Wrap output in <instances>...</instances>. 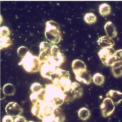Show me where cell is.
<instances>
[{
  "label": "cell",
  "mask_w": 122,
  "mask_h": 122,
  "mask_svg": "<svg viewBox=\"0 0 122 122\" xmlns=\"http://www.w3.org/2000/svg\"><path fill=\"white\" fill-rule=\"evenodd\" d=\"M51 56L47 61H42L40 71V74L43 77L51 80V76L58 68Z\"/></svg>",
  "instance_id": "obj_5"
},
{
  "label": "cell",
  "mask_w": 122,
  "mask_h": 122,
  "mask_svg": "<svg viewBox=\"0 0 122 122\" xmlns=\"http://www.w3.org/2000/svg\"><path fill=\"white\" fill-rule=\"evenodd\" d=\"M107 98L112 100L114 105H118L122 101V93L119 91L111 90L106 94Z\"/></svg>",
  "instance_id": "obj_12"
},
{
  "label": "cell",
  "mask_w": 122,
  "mask_h": 122,
  "mask_svg": "<svg viewBox=\"0 0 122 122\" xmlns=\"http://www.w3.org/2000/svg\"><path fill=\"white\" fill-rule=\"evenodd\" d=\"M0 41L1 50L3 48H6L12 45V42L9 37L0 38Z\"/></svg>",
  "instance_id": "obj_26"
},
{
  "label": "cell",
  "mask_w": 122,
  "mask_h": 122,
  "mask_svg": "<svg viewBox=\"0 0 122 122\" xmlns=\"http://www.w3.org/2000/svg\"><path fill=\"white\" fill-rule=\"evenodd\" d=\"M94 83L98 86H101L105 82L104 76L99 73L95 74L92 77Z\"/></svg>",
  "instance_id": "obj_23"
},
{
  "label": "cell",
  "mask_w": 122,
  "mask_h": 122,
  "mask_svg": "<svg viewBox=\"0 0 122 122\" xmlns=\"http://www.w3.org/2000/svg\"><path fill=\"white\" fill-rule=\"evenodd\" d=\"M115 51L113 47L102 48L98 53V55L102 62L106 59L111 56H114Z\"/></svg>",
  "instance_id": "obj_13"
},
{
  "label": "cell",
  "mask_w": 122,
  "mask_h": 122,
  "mask_svg": "<svg viewBox=\"0 0 122 122\" xmlns=\"http://www.w3.org/2000/svg\"><path fill=\"white\" fill-rule=\"evenodd\" d=\"M33 122V121H29V122Z\"/></svg>",
  "instance_id": "obj_35"
},
{
  "label": "cell",
  "mask_w": 122,
  "mask_h": 122,
  "mask_svg": "<svg viewBox=\"0 0 122 122\" xmlns=\"http://www.w3.org/2000/svg\"><path fill=\"white\" fill-rule=\"evenodd\" d=\"M100 108L103 117L106 118L114 112L115 110V105L111 99L107 97L101 103Z\"/></svg>",
  "instance_id": "obj_6"
},
{
  "label": "cell",
  "mask_w": 122,
  "mask_h": 122,
  "mask_svg": "<svg viewBox=\"0 0 122 122\" xmlns=\"http://www.w3.org/2000/svg\"><path fill=\"white\" fill-rule=\"evenodd\" d=\"M42 61L39 57L33 56L30 52L27 53L18 63L19 65L22 66L25 71L29 72H35L40 71Z\"/></svg>",
  "instance_id": "obj_3"
},
{
  "label": "cell",
  "mask_w": 122,
  "mask_h": 122,
  "mask_svg": "<svg viewBox=\"0 0 122 122\" xmlns=\"http://www.w3.org/2000/svg\"><path fill=\"white\" fill-rule=\"evenodd\" d=\"M53 114L56 118H57L59 119L60 122H64L65 120V117L62 110L58 107L56 106H55L54 112H53Z\"/></svg>",
  "instance_id": "obj_24"
},
{
  "label": "cell",
  "mask_w": 122,
  "mask_h": 122,
  "mask_svg": "<svg viewBox=\"0 0 122 122\" xmlns=\"http://www.w3.org/2000/svg\"><path fill=\"white\" fill-rule=\"evenodd\" d=\"M11 33L10 29L5 26H2L0 28V38L8 37Z\"/></svg>",
  "instance_id": "obj_27"
},
{
  "label": "cell",
  "mask_w": 122,
  "mask_h": 122,
  "mask_svg": "<svg viewBox=\"0 0 122 122\" xmlns=\"http://www.w3.org/2000/svg\"><path fill=\"white\" fill-rule=\"evenodd\" d=\"M78 116L83 121H86L90 117L91 112L87 108L82 107L79 110Z\"/></svg>",
  "instance_id": "obj_21"
},
{
  "label": "cell",
  "mask_w": 122,
  "mask_h": 122,
  "mask_svg": "<svg viewBox=\"0 0 122 122\" xmlns=\"http://www.w3.org/2000/svg\"><path fill=\"white\" fill-rule=\"evenodd\" d=\"M70 90L76 98L81 97L83 94V90L82 87L79 83L76 82H74L72 83Z\"/></svg>",
  "instance_id": "obj_19"
},
{
  "label": "cell",
  "mask_w": 122,
  "mask_h": 122,
  "mask_svg": "<svg viewBox=\"0 0 122 122\" xmlns=\"http://www.w3.org/2000/svg\"><path fill=\"white\" fill-rule=\"evenodd\" d=\"M14 122H27V121L24 117L19 116L14 119Z\"/></svg>",
  "instance_id": "obj_34"
},
{
  "label": "cell",
  "mask_w": 122,
  "mask_h": 122,
  "mask_svg": "<svg viewBox=\"0 0 122 122\" xmlns=\"http://www.w3.org/2000/svg\"><path fill=\"white\" fill-rule=\"evenodd\" d=\"M116 61H122V49L117 50L115 51L114 54Z\"/></svg>",
  "instance_id": "obj_32"
},
{
  "label": "cell",
  "mask_w": 122,
  "mask_h": 122,
  "mask_svg": "<svg viewBox=\"0 0 122 122\" xmlns=\"http://www.w3.org/2000/svg\"><path fill=\"white\" fill-rule=\"evenodd\" d=\"M13 117L10 115L5 116L2 120V122H14Z\"/></svg>",
  "instance_id": "obj_33"
},
{
  "label": "cell",
  "mask_w": 122,
  "mask_h": 122,
  "mask_svg": "<svg viewBox=\"0 0 122 122\" xmlns=\"http://www.w3.org/2000/svg\"><path fill=\"white\" fill-rule=\"evenodd\" d=\"M45 101L51 102L54 106L58 107L64 101V92L54 84L46 85Z\"/></svg>",
  "instance_id": "obj_1"
},
{
  "label": "cell",
  "mask_w": 122,
  "mask_h": 122,
  "mask_svg": "<svg viewBox=\"0 0 122 122\" xmlns=\"http://www.w3.org/2000/svg\"><path fill=\"white\" fill-rule=\"evenodd\" d=\"M29 51L28 49L24 46H22L20 47L17 50V53L18 56L21 57H24L26 55V53Z\"/></svg>",
  "instance_id": "obj_29"
},
{
  "label": "cell",
  "mask_w": 122,
  "mask_h": 122,
  "mask_svg": "<svg viewBox=\"0 0 122 122\" xmlns=\"http://www.w3.org/2000/svg\"><path fill=\"white\" fill-rule=\"evenodd\" d=\"M85 21L89 25L94 23L97 21V17L92 13H88L85 14L84 17Z\"/></svg>",
  "instance_id": "obj_25"
},
{
  "label": "cell",
  "mask_w": 122,
  "mask_h": 122,
  "mask_svg": "<svg viewBox=\"0 0 122 122\" xmlns=\"http://www.w3.org/2000/svg\"><path fill=\"white\" fill-rule=\"evenodd\" d=\"M104 29L106 31L107 36L111 38H114L117 35L116 29L112 22L108 21L104 26Z\"/></svg>",
  "instance_id": "obj_17"
},
{
  "label": "cell",
  "mask_w": 122,
  "mask_h": 122,
  "mask_svg": "<svg viewBox=\"0 0 122 122\" xmlns=\"http://www.w3.org/2000/svg\"><path fill=\"white\" fill-rule=\"evenodd\" d=\"M99 46L102 48L113 47L114 45V42L112 38L107 36H102L97 41Z\"/></svg>",
  "instance_id": "obj_15"
},
{
  "label": "cell",
  "mask_w": 122,
  "mask_h": 122,
  "mask_svg": "<svg viewBox=\"0 0 122 122\" xmlns=\"http://www.w3.org/2000/svg\"><path fill=\"white\" fill-rule=\"evenodd\" d=\"M52 46L50 43L47 42H41L40 45V55L39 58L42 61H47L51 55V48Z\"/></svg>",
  "instance_id": "obj_8"
},
{
  "label": "cell",
  "mask_w": 122,
  "mask_h": 122,
  "mask_svg": "<svg viewBox=\"0 0 122 122\" xmlns=\"http://www.w3.org/2000/svg\"><path fill=\"white\" fill-rule=\"evenodd\" d=\"M56 106L51 102L40 101L32 106L31 112L34 116L42 120L45 117L51 115Z\"/></svg>",
  "instance_id": "obj_2"
},
{
  "label": "cell",
  "mask_w": 122,
  "mask_h": 122,
  "mask_svg": "<svg viewBox=\"0 0 122 122\" xmlns=\"http://www.w3.org/2000/svg\"><path fill=\"white\" fill-rule=\"evenodd\" d=\"M42 120V122H60L59 119L55 116L53 112L51 115L45 117Z\"/></svg>",
  "instance_id": "obj_30"
},
{
  "label": "cell",
  "mask_w": 122,
  "mask_h": 122,
  "mask_svg": "<svg viewBox=\"0 0 122 122\" xmlns=\"http://www.w3.org/2000/svg\"><path fill=\"white\" fill-rule=\"evenodd\" d=\"M51 55L57 66H60L64 62L65 57L63 54L60 51L58 46L56 45L52 46Z\"/></svg>",
  "instance_id": "obj_10"
},
{
  "label": "cell",
  "mask_w": 122,
  "mask_h": 122,
  "mask_svg": "<svg viewBox=\"0 0 122 122\" xmlns=\"http://www.w3.org/2000/svg\"><path fill=\"white\" fill-rule=\"evenodd\" d=\"M116 61H117L115 58V56L114 55V56H111L110 57H109L107 58L103 62V63L106 65L111 66Z\"/></svg>",
  "instance_id": "obj_31"
},
{
  "label": "cell",
  "mask_w": 122,
  "mask_h": 122,
  "mask_svg": "<svg viewBox=\"0 0 122 122\" xmlns=\"http://www.w3.org/2000/svg\"><path fill=\"white\" fill-rule=\"evenodd\" d=\"M45 36L46 38L52 43H59L61 39V36L58 24L53 20L46 22Z\"/></svg>",
  "instance_id": "obj_4"
},
{
  "label": "cell",
  "mask_w": 122,
  "mask_h": 122,
  "mask_svg": "<svg viewBox=\"0 0 122 122\" xmlns=\"http://www.w3.org/2000/svg\"><path fill=\"white\" fill-rule=\"evenodd\" d=\"M111 10L110 6L106 3L101 5L99 7V12L103 16L109 15L111 13Z\"/></svg>",
  "instance_id": "obj_20"
},
{
  "label": "cell",
  "mask_w": 122,
  "mask_h": 122,
  "mask_svg": "<svg viewBox=\"0 0 122 122\" xmlns=\"http://www.w3.org/2000/svg\"><path fill=\"white\" fill-rule=\"evenodd\" d=\"M45 88H42L38 92L36 93H32L30 95V99L33 104H36L40 101H45Z\"/></svg>",
  "instance_id": "obj_16"
},
{
  "label": "cell",
  "mask_w": 122,
  "mask_h": 122,
  "mask_svg": "<svg viewBox=\"0 0 122 122\" xmlns=\"http://www.w3.org/2000/svg\"><path fill=\"white\" fill-rule=\"evenodd\" d=\"M52 81L53 84L62 90L64 92L68 91L71 89L72 83L69 77L66 76H62L60 79H55Z\"/></svg>",
  "instance_id": "obj_7"
},
{
  "label": "cell",
  "mask_w": 122,
  "mask_h": 122,
  "mask_svg": "<svg viewBox=\"0 0 122 122\" xmlns=\"http://www.w3.org/2000/svg\"><path fill=\"white\" fill-rule=\"evenodd\" d=\"M75 75L76 79L79 82L87 85L91 83L92 76L86 69Z\"/></svg>",
  "instance_id": "obj_11"
},
{
  "label": "cell",
  "mask_w": 122,
  "mask_h": 122,
  "mask_svg": "<svg viewBox=\"0 0 122 122\" xmlns=\"http://www.w3.org/2000/svg\"><path fill=\"white\" fill-rule=\"evenodd\" d=\"M72 68L75 75L86 69V65L83 61L80 60H75L72 61Z\"/></svg>",
  "instance_id": "obj_14"
},
{
  "label": "cell",
  "mask_w": 122,
  "mask_h": 122,
  "mask_svg": "<svg viewBox=\"0 0 122 122\" xmlns=\"http://www.w3.org/2000/svg\"><path fill=\"white\" fill-rule=\"evenodd\" d=\"M3 92L7 96H13L15 93V88L11 83L5 85L3 88Z\"/></svg>",
  "instance_id": "obj_22"
},
{
  "label": "cell",
  "mask_w": 122,
  "mask_h": 122,
  "mask_svg": "<svg viewBox=\"0 0 122 122\" xmlns=\"http://www.w3.org/2000/svg\"><path fill=\"white\" fill-rule=\"evenodd\" d=\"M42 85L39 83H35L31 85L30 86V90L32 93H36L40 91L42 89Z\"/></svg>",
  "instance_id": "obj_28"
},
{
  "label": "cell",
  "mask_w": 122,
  "mask_h": 122,
  "mask_svg": "<svg viewBox=\"0 0 122 122\" xmlns=\"http://www.w3.org/2000/svg\"><path fill=\"white\" fill-rule=\"evenodd\" d=\"M111 67L115 77H118L122 75V61H117Z\"/></svg>",
  "instance_id": "obj_18"
},
{
  "label": "cell",
  "mask_w": 122,
  "mask_h": 122,
  "mask_svg": "<svg viewBox=\"0 0 122 122\" xmlns=\"http://www.w3.org/2000/svg\"><path fill=\"white\" fill-rule=\"evenodd\" d=\"M5 109L7 114L13 117L19 116L23 112V110L20 106L14 102L9 103Z\"/></svg>",
  "instance_id": "obj_9"
}]
</instances>
